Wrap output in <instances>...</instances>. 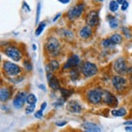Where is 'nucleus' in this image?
<instances>
[{"mask_svg":"<svg viewBox=\"0 0 132 132\" xmlns=\"http://www.w3.org/2000/svg\"><path fill=\"white\" fill-rule=\"evenodd\" d=\"M60 16H61V14H60V13H58V14H57V15H56L55 16V18L53 19V22H55V21H56L57 20H58V19L60 18Z\"/></svg>","mask_w":132,"mask_h":132,"instance_id":"79ce46f5","label":"nucleus"},{"mask_svg":"<svg viewBox=\"0 0 132 132\" xmlns=\"http://www.w3.org/2000/svg\"><path fill=\"white\" fill-rule=\"evenodd\" d=\"M48 82V85L49 87L54 90V91H57V90H60V81L59 79L56 78V76H52L51 77L50 79L47 80Z\"/></svg>","mask_w":132,"mask_h":132,"instance_id":"f3484780","label":"nucleus"},{"mask_svg":"<svg viewBox=\"0 0 132 132\" xmlns=\"http://www.w3.org/2000/svg\"><path fill=\"white\" fill-rule=\"evenodd\" d=\"M95 1H96V2H103V1H105V0H95Z\"/></svg>","mask_w":132,"mask_h":132,"instance_id":"de8ad7c7","label":"nucleus"},{"mask_svg":"<svg viewBox=\"0 0 132 132\" xmlns=\"http://www.w3.org/2000/svg\"><path fill=\"white\" fill-rule=\"evenodd\" d=\"M101 45L103 47L105 48H109V47H112L113 45H115L113 44V42L111 41L110 38H106V39H104L101 42Z\"/></svg>","mask_w":132,"mask_h":132,"instance_id":"bb28decb","label":"nucleus"},{"mask_svg":"<svg viewBox=\"0 0 132 132\" xmlns=\"http://www.w3.org/2000/svg\"><path fill=\"white\" fill-rule=\"evenodd\" d=\"M124 125H131L132 126V121H127V122H124Z\"/></svg>","mask_w":132,"mask_h":132,"instance_id":"c03bdc74","label":"nucleus"},{"mask_svg":"<svg viewBox=\"0 0 132 132\" xmlns=\"http://www.w3.org/2000/svg\"><path fill=\"white\" fill-rule=\"evenodd\" d=\"M108 20L109 23V26L111 28H117L119 25V22L117 19H116L114 16L112 15H108Z\"/></svg>","mask_w":132,"mask_h":132,"instance_id":"5701e85b","label":"nucleus"},{"mask_svg":"<svg viewBox=\"0 0 132 132\" xmlns=\"http://www.w3.org/2000/svg\"><path fill=\"white\" fill-rule=\"evenodd\" d=\"M44 50L49 56L57 57L61 52V45L56 37H50L44 45Z\"/></svg>","mask_w":132,"mask_h":132,"instance_id":"f257e3e1","label":"nucleus"},{"mask_svg":"<svg viewBox=\"0 0 132 132\" xmlns=\"http://www.w3.org/2000/svg\"><path fill=\"white\" fill-rule=\"evenodd\" d=\"M79 64H80L79 57L76 54H73L67 59L65 63L63 66V68H64V70H70L72 68L77 67Z\"/></svg>","mask_w":132,"mask_h":132,"instance_id":"f8f14e48","label":"nucleus"},{"mask_svg":"<svg viewBox=\"0 0 132 132\" xmlns=\"http://www.w3.org/2000/svg\"><path fill=\"white\" fill-rule=\"evenodd\" d=\"M84 8H85L84 3H78L74 6V7H73L72 8H70L66 14L68 20H74L75 19L80 17L83 12Z\"/></svg>","mask_w":132,"mask_h":132,"instance_id":"423d86ee","label":"nucleus"},{"mask_svg":"<svg viewBox=\"0 0 132 132\" xmlns=\"http://www.w3.org/2000/svg\"><path fill=\"white\" fill-rule=\"evenodd\" d=\"M130 84H132V74L130 76Z\"/></svg>","mask_w":132,"mask_h":132,"instance_id":"49530a36","label":"nucleus"},{"mask_svg":"<svg viewBox=\"0 0 132 132\" xmlns=\"http://www.w3.org/2000/svg\"><path fill=\"white\" fill-rule=\"evenodd\" d=\"M81 71L85 77H92L98 73V67L93 62H86L81 67Z\"/></svg>","mask_w":132,"mask_h":132,"instance_id":"39448f33","label":"nucleus"},{"mask_svg":"<svg viewBox=\"0 0 132 132\" xmlns=\"http://www.w3.org/2000/svg\"><path fill=\"white\" fill-rule=\"evenodd\" d=\"M3 70L6 76L9 77H16L22 72V70L20 66L9 61H5L3 62Z\"/></svg>","mask_w":132,"mask_h":132,"instance_id":"7ed1b4c3","label":"nucleus"},{"mask_svg":"<svg viewBox=\"0 0 132 132\" xmlns=\"http://www.w3.org/2000/svg\"><path fill=\"white\" fill-rule=\"evenodd\" d=\"M46 27V24L44 22H41L40 24L38 25L36 30H35V35L36 36H39L40 34H41L43 32V31L44 30V28Z\"/></svg>","mask_w":132,"mask_h":132,"instance_id":"c85d7f7f","label":"nucleus"},{"mask_svg":"<svg viewBox=\"0 0 132 132\" xmlns=\"http://www.w3.org/2000/svg\"><path fill=\"white\" fill-rule=\"evenodd\" d=\"M43 111L42 110H38L35 113H34V117H35L36 118H38V119L42 118H43Z\"/></svg>","mask_w":132,"mask_h":132,"instance_id":"72a5a7b5","label":"nucleus"},{"mask_svg":"<svg viewBox=\"0 0 132 132\" xmlns=\"http://www.w3.org/2000/svg\"><path fill=\"white\" fill-rule=\"evenodd\" d=\"M128 6H129V3H128V2H127L126 1L122 5V7H121V9H122V11H126L127 8H128Z\"/></svg>","mask_w":132,"mask_h":132,"instance_id":"c9c22d12","label":"nucleus"},{"mask_svg":"<svg viewBox=\"0 0 132 132\" xmlns=\"http://www.w3.org/2000/svg\"><path fill=\"white\" fill-rule=\"evenodd\" d=\"M59 68H60L59 62L56 60H51V61H50L49 63L46 66V71H47V73H48V72L52 73L53 71L58 70Z\"/></svg>","mask_w":132,"mask_h":132,"instance_id":"6ab92c4d","label":"nucleus"},{"mask_svg":"<svg viewBox=\"0 0 132 132\" xmlns=\"http://www.w3.org/2000/svg\"><path fill=\"white\" fill-rule=\"evenodd\" d=\"M119 8V3L115 1V0H112L109 3V10L112 12H116Z\"/></svg>","mask_w":132,"mask_h":132,"instance_id":"a878e982","label":"nucleus"},{"mask_svg":"<svg viewBox=\"0 0 132 132\" xmlns=\"http://www.w3.org/2000/svg\"><path fill=\"white\" fill-rule=\"evenodd\" d=\"M113 70L115 72H117L120 76H123L126 75L127 72L128 67L127 64V61L125 60L124 58L120 57V58L117 59L113 62Z\"/></svg>","mask_w":132,"mask_h":132,"instance_id":"0eeeda50","label":"nucleus"},{"mask_svg":"<svg viewBox=\"0 0 132 132\" xmlns=\"http://www.w3.org/2000/svg\"><path fill=\"white\" fill-rule=\"evenodd\" d=\"M79 36L82 39H88L92 36V29L89 25H86L81 28L79 31Z\"/></svg>","mask_w":132,"mask_h":132,"instance_id":"4468645a","label":"nucleus"},{"mask_svg":"<svg viewBox=\"0 0 132 132\" xmlns=\"http://www.w3.org/2000/svg\"><path fill=\"white\" fill-rule=\"evenodd\" d=\"M34 110H35V105H29L25 108V113L30 114L34 111Z\"/></svg>","mask_w":132,"mask_h":132,"instance_id":"2f4dec72","label":"nucleus"},{"mask_svg":"<svg viewBox=\"0 0 132 132\" xmlns=\"http://www.w3.org/2000/svg\"><path fill=\"white\" fill-rule=\"evenodd\" d=\"M70 77L72 81L75 82L80 77V71L78 67H74L70 69Z\"/></svg>","mask_w":132,"mask_h":132,"instance_id":"aec40b11","label":"nucleus"},{"mask_svg":"<svg viewBox=\"0 0 132 132\" xmlns=\"http://www.w3.org/2000/svg\"><path fill=\"white\" fill-rule=\"evenodd\" d=\"M32 47H33V50L34 51H35V50H37V46H36V45H34V44H33V45H32Z\"/></svg>","mask_w":132,"mask_h":132,"instance_id":"a18cd8bd","label":"nucleus"},{"mask_svg":"<svg viewBox=\"0 0 132 132\" xmlns=\"http://www.w3.org/2000/svg\"><path fill=\"white\" fill-rule=\"evenodd\" d=\"M103 101H104V102L107 105L110 106V107L115 108L118 105V101L117 99V97L108 90H104V96H103Z\"/></svg>","mask_w":132,"mask_h":132,"instance_id":"1a4fd4ad","label":"nucleus"},{"mask_svg":"<svg viewBox=\"0 0 132 132\" xmlns=\"http://www.w3.org/2000/svg\"><path fill=\"white\" fill-rule=\"evenodd\" d=\"M125 130L127 131H132V126L131 125H127V127H125Z\"/></svg>","mask_w":132,"mask_h":132,"instance_id":"ea45409f","label":"nucleus"},{"mask_svg":"<svg viewBox=\"0 0 132 132\" xmlns=\"http://www.w3.org/2000/svg\"><path fill=\"white\" fill-rule=\"evenodd\" d=\"M26 98L27 95L25 92H19V93H17V94L13 99V106L16 109H21L26 102Z\"/></svg>","mask_w":132,"mask_h":132,"instance_id":"9b49d317","label":"nucleus"},{"mask_svg":"<svg viewBox=\"0 0 132 132\" xmlns=\"http://www.w3.org/2000/svg\"><path fill=\"white\" fill-rule=\"evenodd\" d=\"M23 67H24V68L27 71H31L33 70L32 63L29 59H25L24 61H23Z\"/></svg>","mask_w":132,"mask_h":132,"instance_id":"cd10ccee","label":"nucleus"},{"mask_svg":"<svg viewBox=\"0 0 132 132\" xmlns=\"http://www.w3.org/2000/svg\"><path fill=\"white\" fill-rule=\"evenodd\" d=\"M37 102H38V98L33 93H30L27 95L26 103H28V105H35Z\"/></svg>","mask_w":132,"mask_h":132,"instance_id":"393cba45","label":"nucleus"},{"mask_svg":"<svg viewBox=\"0 0 132 132\" xmlns=\"http://www.w3.org/2000/svg\"><path fill=\"white\" fill-rule=\"evenodd\" d=\"M3 52L9 59L15 62H19L23 58L22 53L20 50V49H18L16 46H13V45H9V46L6 47L3 50Z\"/></svg>","mask_w":132,"mask_h":132,"instance_id":"20e7f679","label":"nucleus"},{"mask_svg":"<svg viewBox=\"0 0 132 132\" xmlns=\"http://www.w3.org/2000/svg\"><path fill=\"white\" fill-rule=\"evenodd\" d=\"M122 32H123V34L125 35V37H127V39H130L131 38V34H130V30L128 29L127 28H126V27H123L122 28Z\"/></svg>","mask_w":132,"mask_h":132,"instance_id":"473e14b6","label":"nucleus"},{"mask_svg":"<svg viewBox=\"0 0 132 132\" xmlns=\"http://www.w3.org/2000/svg\"><path fill=\"white\" fill-rule=\"evenodd\" d=\"M23 5H24V7L27 9V11H31V9H30V6L28 5V3H27L25 1L23 2Z\"/></svg>","mask_w":132,"mask_h":132,"instance_id":"e433bc0d","label":"nucleus"},{"mask_svg":"<svg viewBox=\"0 0 132 132\" xmlns=\"http://www.w3.org/2000/svg\"><path fill=\"white\" fill-rule=\"evenodd\" d=\"M58 1L62 4H68L70 3V0H58Z\"/></svg>","mask_w":132,"mask_h":132,"instance_id":"58836bf2","label":"nucleus"},{"mask_svg":"<svg viewBox=\"0 0 132 132\" xmlns=\"http://www.w3.org/2000/svg\"><path fill=\"white\" fill-rule=\"evenodd\" d=\"M59 34L62 39L65 40L67 42H72L74 38L73 33L72 32V31L68 29H61L59 32Z\"/></svg>","mask_w":132,"mask_h":132,"instance_id":"a211bd4d","label":"nucleus"},{"mask_svg":"<svg viewBox=\"0 0 132 132\" xmlns=\"http://www.w3.org/2000/svg\"><path fill=\"white\" fill-rule=\"evenodd\" d=\"M82 127L86 131H92V132L101 131V129L98 125L95 123H93V122H84L82 124Z\"/></svg>","mask_w":132,"mask_h":132,"instance_id":"2eb2a0df","label":"nucleus"},{"mask_svg":"<svg viewBox=\"0 0 132 132\" xmlns=\"http://www.w3.org/2000/svg\"><path fill=\"white\" fill-rule=\"evenodd\" d=\"M104 96V90L100 88H93L87 91L86 97L89 103L92 105H98L102 101Z\"/></svg>","mask_w":132,"mask_h":132,"instance_id":"f03ea898","label":"nucleus"},{"mask_svg":"<svg viewBox=\"0 0 132 132\" xmlns=\"http://www.w3.org/2000/svg\"><path fill=\"white\" fill-rule=\"evenodd\" d=\"M11 95V91L8 87H2L0 89V100L2 102L7 101Z\"/></svg>","mask_w":132,"mask_h":132,"instance_id":"dca6fc26","label":"nucleus"},{"mask_svg":"<svg viewBox=\"0 0 132 132\" xmlns=\"http://www.w3.org/2000/svg\"><path fill=\"white\" fill-rule=\"evenodd\" d=\"M67 124V121H58L55 122V125L59 127H63Z\"/></svg>","mask_w":132,"mask_h":132,"instance_id":"f704fd0d","label":"nucleus"},{"mask_svg":"<svg viewBox=\"0 0 132 132\" xmlns=\"http://www.w3.org/2000/svg\"><path fill=\"white\" fill-rule=\"evenodd\" d=\"M38 87L40 88V89H41V90H43V91H44V92H46V91H47V89H46V87H45V86L43 85V84H39L38 86Z\"/></svg>","mask_w":132,"mask_h":132,"instance_id":"a19ab883","label":"nucleus"},{"mask_svg":"<svg viewBox=\"0 0 132 132\" xmlns=\"http://www.w3.org/2000/svg\"><path fill=\"white\" fill-rule=\"evenodd\" d=\"M116 1L119 3V5H122L126 2V0H116Z\"/></svg>","mask_w":132,"mask_h":132,"instance_id":"37998d69","label":"nucleus"},{"mask_svg":"<svg viewBox=\"0 0 132 132\" xmlns=\"http://www.w3.org/2000/svg\"><path fill=\"white\" fill-rule=\"evenodd\" d=\"M86 22L87 24L91 27H95L99 24L100 23V16H99V11H91L87 15L86 18Z\"/></svg>","mask_w":132,"mask_h":132,"instance_id":"9d476101","label":"nucleus"},{"mask_svg":"<svg viewBox=\"0 0 132 132\" xmlns=\"http://www.w3.org/2000/svg\"><path fill=\"white\" fill-rule=\"evenodd\" d=\"M40 14H41V3H38L37 5V11H36V20H35V24L36 25L38 24V22H39Z\"/></svg>","mask_w":132,"mask_h":132,"instance_id":"c756f323","label":"nucleus"},{"mask_svg":"<svg viewBox=\"0 0 132 132\" xmlns=\"http://www.w3.org/2000/svg\"><path fill=\"white\" fill-rule=\"evenodd\" d=\"M65 99L64 98V97H60V98H59L58 100L55 101V103H54V105L55 107H61V106H63V105H64V104H65Z\"/></svg>","mask_w":132,"mask_h":132,"instance_id":"7c9ffc66","label":"nucleus"},{"mask_svg":"<svg viewBox=\"0 0 132 132\" xmlns=\"http://www.w3.org/2000/svg\"><path fill=\"white\" fill-rule=\"evenodd\" d=\"M114 45H118L122 42V36L119 33H114L109 37Z\"/></svg>","mask_w":132,"mask_h":132,"instance_id":"b1692460","label":"nucleus"},{"mask_svg":"<svg viewBox=\"0 0 132 132\" xmlns=\"http://www.w3.org/2000/svg\"><path fill=\"white\" fill-rule=\"evenodd\" d=\"M112 115L114 117H124L127 115V110L124 108H120L118 110H112Z\"/></svg>","mask_w":132,"mask_h":132,"instance_id":"412c9836","label":"nucleus"},{"mask_svg":"<svg viewBox=\"0 0 132 132\" xmlns=\"http://www.w3.org/2000/svg\"><path fill=\"white\" fill-rule=\"evenodd\" d=\"M112 84L118 93H122L127 89V80L121 76H115L112 78Z\"/></svg>","mask_w":132,"mask_h":132,"instance_id":"6e6552de","label":"nucleus"},{"mask_svg":"<svg viewBox=\"0 0 132 132\" xmlns=\"http://www.w3.org/2000/svg\"><path fill=\"white\" fill-rule=\"evenodd\" d=\"M66 110L73 113H81L82 107V105L79 104V102L75 100H71L70 101H68L66 105Z\"/></svg>","mask_w":132,"mask_h":132,"instance_id":"ddd939ff","label":"nucleus"},{"mask_svg":"<svg viewBox=\"0 0 132 132\" xmlns=\"http://www.w3.org/2000/svg\"><path fill=\"white\" fill-rule=\"evenodd\" d=\"M47 103H46V102H43V104L41 105V108H40V110H42L43 111H44V110H45V109L47 108Z\"/></svg>","mask_w":132,"mask_h":132,"instance_id":"4c0bfd02","label":"nucleus"},{"mask_svg":"<svg viewBox=\"0 0 132 132\" xmlns=\"http://www.w3.org/2000/svg\"><path fill=\"white\" fill-rule=\"evenodd\" d=\"M60 94H61L62 97H64L65 99H67L68 97H70L73 93V89H67L65 88H60Z\"/></svg>","mask_w":132,"mask_h":132,"instance_id":"4be33fe9","label":"nucleus"}]
</instances>
